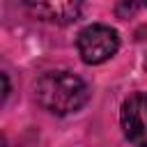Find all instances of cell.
<instances>
[{"mask_svg": "<svg viewBox=\"0 0 147 147\" xmlns=\"http://www.w3.org/2000/svg\"><path fill=\"white\" fill-rule=\"evenodd\" d=\"M34 99L53 115H71L87 103L90 90L85 80L71 71H48L37 80Z\"/></svg>", "mask_w": 147, "mask_h": 147, "instance_id": "obj_1", "label": "cell"}, {"mask_svg": "<svg viewBox=\"0 0 147 147\" xmlns=\"http://www.w3.org/2000/svg\"><path fill=\"white\" fill-rule=\"evenodd\" d=\"M76 46H78V55L85 64H101L117 53L119 37L110 25L94 23L78 32Z\"/></svg>", "mask_w": 147, "mask_h": 147, "instance_id": "obj_2", "label": "cell"}, {"mask_svg": "<svg viewBox=\"0 0 147 147\" xmlns=\"http://www.w3.org/2000/svg\"><path fill=\"white\" fill-rule=\"evenodd\" d=\"M124 138L133 147H147V96L145 94H131L122 103L119 113Z\"/></svg>", "mask_w": 147, "mask_h": 147, "instance_id": "obj_3", "label": "cell"}, {"mask_svg": "<svg viewBox=\"0 0 147 147\" xmlns=\"http://www.w3.org/2000/svg\"><path fill=\"white\" fill-rule=\"evenodd\" d=\"M23 5L32 16L57 25L76 21L83 9V0H23Z\"/></svg>", "mask_w": 147, "mask_h": 147, "instance_id": "obj_4", "label": "cell"}, {"mask_svg": "<svg viewBox=\"0 0 147 147\" xmlns=\"http://www.w3.org/2000/svg\"><path fill=\"white\" fill-rule=\"evenodd\" d=\"M142 2H145V5H147V0H142Z\"/></svg>", "mask_w": 147, "mask_h": 147, "instance_id": "obj_5", "label": "cell"}]
</instances>
